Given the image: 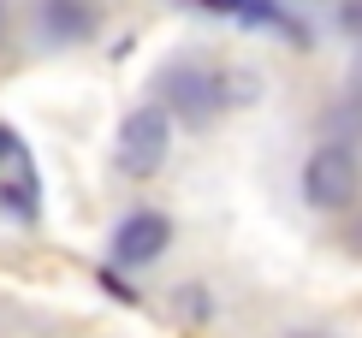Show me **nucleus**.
I'll return each instance as SVG.
<instances>
[{"label":"nucleus","instance_id":"obj_8","mask_svg":"<svg viewBox=\"0 0 362 338\" xmlns=\"http://www.w3.org/2000/svg\"><path fill=\"white\" fill-rule=\"evenodd\" d=\"M339 30L362 36V0H344V6H339Z\"/></svg>","mask_w":362,"mask_h":338},{"label":"nucleus","instance_id":"obj_9","mask_svg":"<svg viewBox=\"0 0 362 338\" xmlns=\"http://www.w3.org/2000/svg\"><path fill=\"white\" fill-rule=\"evenodd\" d=\"M356 95H362V59H356Z\"/></svg>","mask_w":362,"mask_h":338},{"label":"nucleus","instance_id":"obj_1","mask_svg":"<svg viewBox=\"0 0 362 338\" xmlns=\"http://www.w3.org/2000/svg\"><path fill=\"white\" fill-rule=\"evenodd\" d=\"M255 89H262L255 78H238V71H226V66H202V59H173V66L155 78L160 107H167L173 119H185V125H208V119H220L226 107L250 101Z\"/></svg>","mask_w":362,"mask_h":338},{"label":"nucleus","instance_id":"obj_5","mask_svg":"<svg viewBox=\"0 0 362 338\" xmlns=\"http://www.w3.org/2000/svg\"><path fill=\"white\" fill-rule=\"evenodd\" d=\"M36 202H42V190H36V173H30V148L0 125V208L36 220Z\"/></svg>","mask_w":362,"mask_h":338},{"label":"nucleus","instance_id":"obj_2","mask_svg":"<svg viewBox=\"0 0 362 338\" xmlns=\"http://www.w3.org/2000/svg\"><path fill=\"white\" fill-rule=\"evenodd\" d=\"M173 155V113L167 107H137L113 136V166L125 178H155Z\"/></svg>","mask_w":362,"mask_h":338},{"label":"nucleus","instance_id":"obj_6","mask_svg":"<svg viewBox=\"0 0 362 338\" xmlns=\"http://www.w3.org/2000/svg\"><path fill=\"white\" fill-rule=\"evenodd\" d=\"M42 18H48V36L54 42H83L95 36V12L83 0H42Z\"/></svg>","mask_w":362,"mask_h":338},{"label":"nucleus","instance_id":"obj_3","mask_svg":"<svg viewBox=\"0 0 362 338\" xmlns=\"http://www.w3.org/2000/svg\"><path fill=\"white\" fill-rule=\"evenodd\" d=\"M356 190H362V166H356V148L351 143H321L303 161V196H309V208L339 214V208L356 202Z\"/></svg>","mask_w":362,"mask_h":338},{"label":"nucleus","instance_id":"obj_4","mask_svg":"<svg viewBox=\"0 0 362 338\" xmlns=\"http://www.w3.org/2000/svg\"><path fill=\"white\" fill-rule=\"evenodd\" d=\"M167 243H173V220L155 208H137L113 226V267H148L167 255Z\"/></svg>","mask_w":362,"mask_h":338},{"label":"nucleus","instance_id":"obj_7","mask_svg":"<svg viewBox=\"0 0 362 338\" xmlns=\"http://www.w3.org/2000/svg\"><path fill=\"white\" fill-rule=\"evenodd\" d=\"M202 6H214V12H232V18H244V24H262V30H285V36H297L291 12H285L279 0H202Z\"/></svg>","mask_w":362,"mask_h":338}]
</instances>
